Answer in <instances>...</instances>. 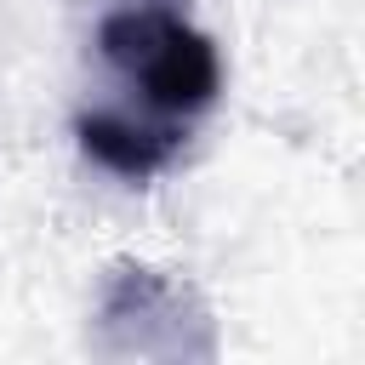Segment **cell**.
<instances>
[{"mask_svg": "<svg viewBox=\"0 0 365 365\" xmlns=\"http://www.w3.org/2000/svg\"><path fill=\"white\" fill-rule=\"evenodd\" d=\"M91 6V63L97 97L74 114L80 154L120 177H165L211 108L222 103L217 40L194 23L188 0H86Z\"/></svg>", "mask_w": 365, "mask_h": 365, "instance_id": "1", "label": "cell"}, {"mask_svg": "<svg viewBox=\"0 0 365 365\" xmlns=\"http://www.w3.org/2000/svg\"><path fill=\"white\" fill-rule=\"evenodd\" d=\"M97 354L108 359H217V325L188 279L114 262L97 291Z\"/></svg>", "mask_w": 365, "mask_h": 365, "instance_id": "2", "label": "cell"}]
</instances>
